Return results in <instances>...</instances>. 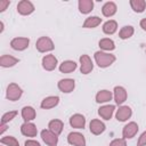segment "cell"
<instances>
[{
  "label": "cell",
  "instance_id": "1",
  "mask_svg": "<svg viewBox=\"0 0 146 146\" xmlns=\"http://www.w3.org/2000/svg\"><path fill=\"white\" fill-rule=\"evenodd\" d=\"M94 57H95L96 64L99 67H102V68H105V67L111 66L115 62V59H116V57L114 55H112L110 52H106V51H103V50L96 51L95 55H94Z\"/></svg>",
  "mask_w": 146,
  "mask_h": 146
},
{
  "label": "cell",
  "instance_id": "2",
  "mask_svg": "<svg viewBox=\"0 0 146 146\" xmlns=\"http://www.w3.org/2000/svg\"><path fill=\"white\" fill-rule=\"evenodd\" d=\"M35 48L39 52H48L55 49V44L49 36H40L35 42Z\"/></svg>",
  "mask_w": 146,
  "mask_h": 146
},
{
  "label": "cell",
  "instance_id": "3",
  "mask_svg": "<svg viewBox=\"0 0 146 146\" xmlns=\"http://www.w3.org/2000/svg\"><path fill=\"white\" fill-rule=\"evenodd\" d=\"M22 94H23V90L18 84L9 83L8 87H7V91H6V98L8 100L15 102V100H18L22 97Z\"/></svg>",
  "mask_w": 146,
  "mask_h": 146
},
{
  "label": "cell",
  "instance_id": "4",
  "mask_svg": "<svg viewBox=\"0 0 146 146\" xmlns=\"http://www.w3.org/2000/svg\"><path fill=\"white\" fill-rule=\"evenodd\" d=\"M29 43H30V39H29V38L18 36V38H14V39L10 41V47H11L14 50L23 51V50H25V49L29 47Z\"/></svg>",
  "mask_w": 146,
  "mask_h": 146
},
{
  "label": "cell",
  "instance_id": "5",
  "mask_svg": "<svg viewBox=\"0 0 146 146\" xmlns=\"http://www.w3.org/2000/svg\"><path fill=\"white\" fill-rule=\"evenodd\" d=\"M41 138L48 146H57L58 144V136L49 129H43L41 131Z\"/></svg>",
  "mask_w": 146,
  "mask_h": 146
},
{
  "label": "cell",
  "instance_id": "6",
  "mask_svg": "<svg viewBox=\"0 0 146 146\" xmlns=\"http://www.w3.org/2000/svg\"><path fill=\"white\" fill-rule=\"evenodd\" d=\"M17 11H18V14H21L23 16H27L34 11V6L29 0H22L17 5Z\"/></svg>",
  "mask_w": 146,
  "mask_h": 146
},
{
  "label": "cell",
  "instance_id": "7",
  "mask_svg": "<svg viewBox=\"0 0 146 146\" xmlns=\"http://www.w3.org/2000/svg\"><path fill=\"white\" fill-rule=\"evenodd\" d=\"M94 64L91 58L88 55H81L80 56V71L82 74H88L92 71Z\"/></svg>",
  "mask_w": 146,
  "mask_h": 146
},
{
  "label": "cell",
  "instance_id": "8",
  "mask_svg": "<svg viewBox=\"0 0 146 146\" xmlns=\"http://www.w3.org/2000/svg\"><path fill=\"white\" fill-rule=\"evenodd\" d=\"M57 87H58V89L62 92L68 94V92H72L74 90V88H75V81L73 79H62V80L58 81Z\"/></svg>",
  "mask_w": 146,
  "mask_h": 146
},
{
  "label": "cell",
  "instance_id": "9",
  "mask_svg": "<svg viewBox=\"0 0 146 146\" xmlns=\"http://www.w3.org/2000/svg\"><path fill=\"white\" fill-rule=\"evenodd\" d=\"M137 132H138V124L136 122H129L122 129V137L124 139H130L135 137Z\"/></svg>",
  "mask_w": 146,
  "mask_h": 146
},
{
  "label": "cell",
  "instance_id": "10",
  "mask_svg": "<svg viewBox=\"0 0 146 146\" xmlns=\"http://www.w3.org/2000/svg\"><path fill=\"white\" fill-rule=\"evenodd\" d=\"M67 141L73 146H86V138L80 132H71L67 136Z\"/></svg>",
  "mask_w": 146,
  "mask_h": 146
},
{
  "label": "cell",
  "instance_id": "11",
  "mask_svg": "<svg viewBox=\"0 0 146 146\" xmlns=\"http://www.w3.org/2000/svg\"><path fill=\"white\" fill-rule=\"evenodd\" d=\"M132 115V110L127 106V105H122L119 107V110L116 111V114H115V117L117 121L120 122H124L127 121L128 119H130Z\"/></svg>",
  "mask_w": 146,
  "mask_h": 146
},
{
  "label": "cell",
  "instance_id": "12",
  "mask_svg": "<svg viewBox=\"0 0 146 146\" xmlns=\"http://www.w3.org/2000/svg\"><path fill=\"white\" fill-rule=\"evenodd\" d=\"M114 100L117 105H122L125 100H127V97H128V94H127V90L121 87V86H116L114 87Z\"/></svg>",
  "mask_w": 146,
  "mask_h": 146
},
{
  "label": "cell",
  "instance_id": "13",
  "mask_svg": "<svg viewBox=\"0 0 146 146\" xmlns=\"http://www.w3.org/2000/svg\"><path fill=\"white\" fill-rule=\"evenodd\" d=\"M21 132L22 135L26 136V137H35L38 133V129L36 125L32 122H24L21 125Z\"/></svg>",
  "mask_w": 146,
  "mask_h": 146
},
{
  "label": "cell",
  "instance_id": "14",
  "mask_svg": "<svg viewBox=\"0 0 146 146\" xmlns=\"http://www.w3.org/2000/svg\"><path fill=\"white\" fill-rule=\"evenodd\" d=\"M56 66H57V58L55 57V55L49 54L42 58V67L46 71H54Z\"/></svg>",
  "mask_w": 146,
  "mask_h": 146
},
{
  "label": "cell",
  "instance_id": "15",
  "mask_svg": "<svg viewBox=\"0 0 146 146\" xmlns=\"http://www.w3.org/2000/svg\"><path fill=\"white\" fill-rule=\"evenodd\" d=\"M89 129H90V132H91L92 135L98 136V135H100V133H103V132L105 131L106 127H105L104 122H102L100 120L94 119V120H91V121H90Z\"/></svg>",
  "mask_w": 146,
  "mask_h": 146
},
{
  "label": "cell",
  "instance_id": "16",
  "mask_svg": "<svg viewBox=\"0 0 146 146\" xmlns=\"http://www.w3.org/2000/svg\"><path fill=\"white\" fill-rule=\"evenodd\" d=\"M58 103H59V97L58 96H48V97L42 99L40 106L43 110H50V108H54L55 106H57Z\"/></svg>",
  "mask_w": 146,
  "mask_h": 146
},
{
  "label": "cell",
  "instance_id": "17",
  "mask_svg": "<svg viewBox=\"0 0 146 146\" xmlns=\"http://www.w3.org/2000/svg\"><path fill=\"white\" fill-rule=\"evenodd\" d=\"M70 124L75 129H83L86 125V117L82 114L76 113L70 117Z\"/></svg>",
  "mask_w": 146,
  "mask_h": 146
},
{
  "label": "cell",
  "instance_id": "18",
  "mask_svg": "<svg viewBox=\"0 0 146 146\" xmlns=\"http://www.w3.org/2000/svg\"><path fill=\"white\" fill-rule=\"evenodd\" d=\"M114 110H115V106L114 105H104V106H100L99 110H98V114L102 119L104 120H110L114 113Z\"/></svg>",
  "mask_w": 146,
  "mask_h": 146
},
{
  "label": "cell",
  "instance_id": "19",
  "mask_svg": "<svg viewBox=\"0 0 146 146\" xmlns=\"http://www.w3.org/2000/svg\"><path fill=\"white\" fill-rule=\"evenodd\" d=\"M18 62H19V59L11 55H2L0 57V65L2 67H13Z\"/></svg>",
  "mask_w": 146,
  "mask_h": 146
},
{
  "label": "cell",
  "instance_id": "20",
  "mask_svg": "<svg viewBox=\"0 0 146 146\" xmlns=\"http://www.w3.org/2000/svg\"><path fill=\"white\" fill-rule=\"evenodd\" d=\"M36 116V113H35V110L32 107V106H24L22 108V117L25 122H31L35 119Z\"/></svg>",
  "mask_w": 146,
  "mask_h": 146
},
{
  "label": "cell",
  "instance_id": "21",
  "mask_svg": "<svg viewBox=\"0 0 146 146\" xmlns=\"http://www.w3.org/2000/svg\"><path fill=\"white\" fill-rule=\"evenodd\" d=\"M116 10H117V7H116L115 2H113V1L106 2L102 8V13L105 17H112L113 15H115Z\"/></svg>",
  "mask_w": 146,
  "mask_h": 146
},
{
  "label": "cell",
  "instance_id": "22",
  "mask_svg": "<svg viewBox=\"0 0 146 146\" xmlns=\"http://www.w3.org/2000/svg\"><path fill=\"white\" fill-rule=\"evenodd\" d=\"M63 128H64V123H63V121H60L58 119H54L48 123V129L57 136L60 135V132L63 131Z\"/></svg>",
  "mask_w": 146,
  "mask_h": 146
},
{
  "label": "cell",
  "instance_id": "23",
  "mask_svg": "<svg viewBox=\"0 0 146 146\" xmlns=\"http://www.w3.org/2000/svg\"><path fill=\"white\" fill-rule=\"evenodd\" d=\"M78 6H79V10L81 14H89L94 9V1L92 0H79Z\"/></svg>",
  "mask_w": 146,
  "mask_h": 146
},
{
  "label": "cell",
  "instance_id": "24",
  "mask_svg": "<svg viewBox=\"0 0 146 146\" xmlns=\"http://www.w3.org/2000/svg\"><path fill=\"white\" fill-rule=\"evenodd\" d=\"M98 46L99 48L103 50V51H112L115 49V43L112 39L110 38H104V39H100L99 42H98Z\"/></svg>",
  "mask_w": 146,
  "mask_h": 146
},
{
  "label": "cell",
  "instance_id": "25",
  "mask_svg": "<svg viewBox=\"0 0 146 146\" xmlns=\"http://www.w3.org/2000/svg\"><path fill=\"white\" fill-rule=\"evenodd\" d=\"M112 97H113L112 92H111L110 90L104 89V90H100V91H98V92L96 94V102L99 103V104H102V103H107V102H110V100L112 99Z\"/></svg>",
  "mask_w": 146,
  "mask_h": 146
},
{
  "label": "cell",
  "instance_id": "26",
  "mask_svg": "<svg viewBox=\"0 0 146 146\" xmlns=\"http://www.w3.org/2000/svg\"><path fill=\"white\" fill-rule=\"evenodd\" d=\"M76 70V63L73 60H64L59 65V71L62 73H71Z\"/></svg>",
  "mask_w": 146,
  "mask_h": 146
},
{
  "label": "cell",
  "instance_id": "27",
  "mask_svg": "<svg viewBox=\"0 0 146 146\" xmlns=\"http://www.w3.org/2000/svg\"><path fill=\"white\" fill-rule=\"evenodd\" d=\"M116 30H117V23L115 21H113V19L107 21L103 25V32L105 34H108V35L110 34H114L116 32Z\"/></svg>",
  "mask_w": 146,
  "mask_h": 146
},
{
  "label": "cell",
  "instance_id": "28",
  "mask_svg": "<svg viewBox=\"0 0 146 146\" xmlns=\"http://www.w3.org/2000/svg\"><path fill=\"white\" fill-rule=\"evenodd\" d=\"M102 23V18L98 16H90L88 18H86L84 23H83V27L84 29H94L96 26H98Z\"/></svg>",
  "mask_w": 146,
  "mask_h": 146
},
{
  "label": "cell",
  "instance_id": "29",
  "mask_svg": "<svg viewBox=\"0 0 146 146\" xmlns=\"http://www.w3.org/2000/svg\"><path fill=\"white\" fill-rule=\"evenodd\" d=\"M130 6L135 13H143L146 8L145 0H130Z\"/></svg>",
  "mask_w": 146,
  "mask_h": 146
},
{
  "label": "cell",
  "instance_id": "30",
  "mask_svg": "<svg viewBox=\"0 0 146 146\" xmlns=\"http://www.w3.org/2000/svg\"><path fill=\"white\" fill-rule=\"evenodd\" d=\"M133 32H135V29L131 26V25H125L123 26L120 32H119V36L122 39V40H125V39H129L133 35Z\"/></svg>",
  "mask_w": 146,
  "mask_h": 146
},
{
  "label": "cell",
  "instance_id": "31",
  "mask_svg": "<svg viewBox=\"0 0 146 146\" xmlns=\"http://www.w3.org/2000/svg\"><path fill=\"white\" fill-rule=\"evenodd\" d=\"M0 143L5 146H19V143L18 140L14 137V136H6V137H2Z\"/></svg>",
  "mask_w": 146,
  "mask_h": 146
},
{
  "label": "cell",
  "instance_id": "32",
  "mask_svg": "<svg viewBox=\"0 0 146 146\" xmlns=\"http://www.w3.org/2000/svg\"><path fill=\"white\" fill-rule=\"evenodd\" d=\"M17 111H9V112H6L2 117H1V124H7L8 122H10L16 115H17Z\"/></svg>",
  "mask_w": 146,
  "mask_h": 146
},
{
  "label": "cell",
  "instance_id": "33",
  "mask_svg": "<svg viewBox=\"0 0 146 146\" xmlns=\"http://www.w3.org/2000/svg\"><path fill=\"white\" fill-rule=\"evenodd\" d=\"M110 146H127V141L124 138H116L110 143Z\"/></svg>",
  "mask_w": 146,
  "mask_h": 146
},
{
  "label": "cell",
  "instance_id": "34",
  "mask_svg": "<svg viewBox=\"0 0 146 146\" xmlns=\"http://www.w3.org/2000/svg\"><path fill=\"white\" fill-rule=\"evenodd\" d=\"M137 146H146V130L140 135L137 141Z\"/></svg>",
  "mask_w": 146,
  "mask_h": 146
},
{
  "label": "cell",
  "instance_id": "35",
  "mask_svg": "<svg viewBox=\"0 0 146 146\" xmlns=\"http://www.w3.org/2000/svg\"><path fill=\"white\" fill-rule=\"evenodd\" d=\"M9 5H10L9 0H0V13H3Z\"/></svg>",
  "mask_w": 146,
  "mask_h": 146
},
{
  "label": "cell",
  "instance_id": "36",
  "mask_svg": "<svg viewBox=\"0 0 146 146\" xmlns=\"http://www.w3.org/2000/svg\"><path fill=\"white\" fill-rule=\"evenodd\" d=\"M24 145H25V146H40L39 141H36V140H34V139H29V140H26Z\"/></svg>",
  "mask_w": 146,
  "mask_h": 146
},
{
  "label": "cell",
  "instance_id": "37",
  "mask_svg": "<svg viewBox=\"0 0 146 146\" xmlns=\"http://www.w3.org/2000/svg\"><path fill=\"white\" fill-rule=\"evenodd\" d=\"M139 24H140V27H141L144 31H146V18H143Z\"/></svg>",
  "mask_w": 146,
  "mask_h": 146
},
{
  "label": "cell",
  "instance_id": "38",
  "mask_svg": "<svg viewBox=\"0 0 146 146\" xmlns=\"http://www.w3.org/2000/svg\"><path fill=\"white\" fill-rule=\"evenodd\" d=\"M0 128H1V129H0V133H1V135H3V132L7 130V125H6V124H1V125H0Z\"/></svg>",
  "mask_w": 146,
  "mask_h": 146
},
{
  "label": "cell",
  "instance_id": "39",
  "mask_svg": "<svg viewBox=\"0 0 146 146\" xmlns=\"http://www.w3.org/2000/svg\"><path fill=\"white\" fill-rule=\"evenodd\" d=\"M0 26H1V29H0V33H2V32H3V22H0Z\"/></svg>",
  "mask_w": 146,
  "mask_h": 146
},
{
  "label": "cell",
  "instance_id": "40",
  "mask_svg": "<svg viewBox=\"0 0 146 146\" xmlns=\"http://www.w3.org/2000/svg\"><path fill=\"white\" fill-rule=\"evenodd\" d=\"M2 146H3V145H2Z\"/></svg>",
  "mask_w": 146,
  "mask_h": 146
}]
</instances>
